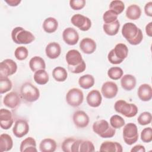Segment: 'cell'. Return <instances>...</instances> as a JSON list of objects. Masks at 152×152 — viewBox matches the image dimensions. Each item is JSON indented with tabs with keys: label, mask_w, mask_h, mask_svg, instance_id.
Returning a JSON list of instances; mask_svg holds the SVG:
<instances>
[{
	"label": "cell",
	"mask_w": 152,
	"mask_h": 152,
	"mask_svg": "<svg viewBox=\"0 0 152 152\" xmlns=\"http://www.w3.org/2000/svg\"><path fill=\"white\" fill-rule=\"evenodd\" d=\"M71 22L74 26L84 31H88L91 27L90 19L80 14H76L72 15L71 18Z\"/></svg>",
	"instance_id": "obj_8"
},
{
	"label": "cell",
	"mask_w": 152,
	"mask_h": 152,
	"mask_svg": "<svg viewBox=\"0 0 152 152\" xmlns=\"http://www.w3.org/2000/svg\"><path fill=\"white\" fill-rule=\"evenodd\" d=\"M124 74L122 69L119 66H113L110 68L107 71L108 77L113 80L120 79Z\"/></svg>",
	"instance_id": "obj_36"
},
{
	"label": "cell",
	"mask_w": 152,
	"mask_h": 152,
	"mask_svg": "<svg viewBox=\"0 0 152 152\" xmlns=\"http://www.w3.org/2000/svg\"><path fill=\"white\" fill-rule=\"evenodd\" d=\"M52 77L58 82L65 81L68 77V73L65 68L62 66H56L52 71Z\"/></svg>",
	"instance_id": "obj_34"
},
{
	"label": "cell",
	"mask_w": 152,
	"mask_h": 152,
	"mask_svg": "<svg viewBox=\"0 0 152 152\" xmlns=\"http://www.w3.org/2000/svg\"><path fill=\"white\" fill-rule=\"evenodd\" d=\"M42 26L45 32L48 33H52L57 30L58 27V22L57 20L53 17H48L44 20Z\"/></svg>",
	"instance_id": "obj_28"
},
{
	"label": "cell",
	"mask_w": 152,
	"mask_h": 152,
	"mask_svg": "<svg viewBox=\"0 0 152 152\" xmlns=\"http://www.w3.org/2000/svg\"><path fill=\"white\" fill-rule=\"evenodd\" d=\"M124 119L119 115H114L110 118V125L115 129H119L125 125Z\"/></svg>",
	"instance_id": "obj_38"
},
{
	"label": "cell",
	"mask_w": 152,
	"mask_h": 152,
	"mask_svg": "<svg viewBox=\"0 0 152 152\" xmlns=\"http://www.w3.org/2000/svg\"><path fill=\"white\" fill-rule=\"evenodd\" d=\"M20 94L24 100L30 103L36 102L40 97L39 89L29 82L22 84L20 88Z\"/></svg>",
	"instance_id": "obj_5"
},
{
	"label": "cell",
	"mask_w": 152,
	"mask_h": 152,
	"mask_svg": "<svg viewBox=\"0 0 152 152\" xmlns=\"http://www.w3.org/2000/svg\"><path fill=\"white\" fill-rule=\"evenodd\" d=\"M28 131L29 125L26 120L20 119L15 121L12 128V132L16 137L21 138L27 134Z\"/></svg>",
	"instance_id": "obj_11"
},
{
	"label": "cell",
	"mask_w": 152,
	"mask_h": 152,
	"mask_svg": "<svg viewBox=\"0 0 152 152\" xmlns=\"http://www.w3.org/2000/svg\"><path fill=\"white\" fill-rule=\"evenodd\" d=\"M94 150L93 143L88 140H76L71 148V152H92Z\"/></svg>",
	"instance_id": "obj_10"
},
{
	"label": "cell",
	"mask_w": 152,
	"mask_h": 152,
	"mask_svg": "<svg viewBox=\"0 0 152 152\" xmlns=\"http://www.w3.org/2000/svg\"><path fill=\"white\" fill-rule=\"evenodd\" d=\"M12 84L7 77H0V93L4 94L11 90Z\"/></svg>",
	"instance_id": "obj_35"
},
{
	"label": "cell",
	"mask_w": 152,
	"mask_h": 152,
	"mask_svg": "<svg viewBox=\"0 0 152 152\" xmlns=\"http://www.w3.org/2000/svg\"><path fill=\"white\" fill-rule=\"evenodd\" d=\"M151 114L149 112H144L141 113L137 119L138 123L141 125H146L151 122Z\"/></svg>",
	"instance_id": "obj_40"
},
{
	"label": "cell",
	"mask_w": 152,
	"mask_h": 152,
	"mask_svg": "<svg viewBox=\"0 0 152 152\" xmlns=\"http://www.w3.org/2000/svg\"><path fill=\"white\" fill-rule=\"evenodd\" d=\"M122 34L132 45H139L143 39L142 30L134 23L131 22L124 24L122 28Z\"/></svg>",
	"instance_id": "obj_1"
},
{
	"label": "cell",
	"mask_w": 152,
	"mask_h": 152,
	"mask_svg": "<svg viewBox=\"0 0 152 152\" xmlns=\"http://www.w3.org/2000/svg\"><path fill=\"white\" fill-rule=\"evenodd\" d=\"M145 14L148 17H152V2H147L144 6Z\"/></svg>",
	"instance_id": "obj_47"
},
{
	"label": "cell",
	"mask_w": 152,
	"mask_h": 152,
	"mask_svg": "<svg viewBox=\"0 0 152 152\" xmlns=\"http://www.w3.org/2000/svg\"><path fill=\"white\" fill-rule=\"evenodd\" d=\"M29 66L33 72H36L40 69H45L46 64L42 58L39 56H35L30 59Z\"/></svg>",
	"instance_id": "obj_29"
},
{
	"label": "cell",
	"mask_w": 152,
	"mask_h": 152,
	"mask_svg": "<svg viewBox=\"0 0 152 152\" xmlns=\"http://www.w3.org/2000/svg\"><path fill=\"white\" fill-rule=\"evenodd\" d=\"M145 33L147 36L151 37L152 36V22H150L145 26Z\"/></svg>",
	"instance_id": "obj_50"
},
{
	"label": "cell",
	"mask_w": 152,
	"mask_h": 152,
	"mask_svg": "<svg viewBox=\"0 0 152 152\" xmlns=\"http://www.w3.org/2000/svg\"><path fill=\"white\" fill-rule=\"evenodd\" d=\"M13 147V141L11 137L7 134L0 135V151H8Z\"/></svg>",
	"instance_id": "obj_26"
},
{
	"label": "cell",
	"mask_w": 152,
	"mask_h": 152,
	"mask_svg": "<svg viewBox=\"0 0 152 152\" xmlns=\"http://www.w3.org/2000/svg\"><path fill=\"white\" fill-rule=\"evenodd\" d=\"M0 126L3 129L7 130L10 129L14 122V119L12 112L7 109H1L0 110Z\"/></svg>",
	"instance_id": "obj_14"
},
{
	"label": "cell",
	"mask_w": 152,
	"mask_h": 152,
	"mask_svg": "<svg viewBox=\"0 0 152 152\" xmlns=\"http://www.w3.org/2000/svg\"><path fill=\"white\" fill-rule=\"evenodd\" d=\"M120 23L118 20L115 21L113 23L109 24H104L103 25V29L104 33L109 36L116 35L119 30Z\"/></svg>",
	"instance_id": "obj_32"
},
{
	"label": "cell",
	"mask_w": 152,
	"mask_h": 152,
	"mask_svg": "<svg viewBox=\"0 0 152 152\" xmlns=\"http://www.w3.org/2000/svg\"><path fill=\"white\" fill-rule=\"evenodd\" d=\"M118 91L117 84L113 81H106L104 83L101 88V92L104 98H114Z\"/></svg>",
	"instance_id": "obj_12"
},
{
	"label": "cell",
	"mask_w": 152,
	"mask_h": 152,
	"mask_svg": "<svg viewBox=\"0 0 152 152\" xmlns=\"http://www.w3.org/2000/svg\"><path fill=\"white\" fill-rule=\"evenodd\" d=\"M76 140L74 138H67L61 144L62 150L64 152H71V148L73 143Z\"/></svg>",
	"instance_id": "obj_43"
},
{
	"label": "cell",
	"mask_w": 152,
	"mask_h": 152,
	"mask_svg": "<svg viewBox=\"0 0 152 152\" xmlns=\"http://www.w3.org/2000/svg\"><path fill=\"white\" fill-rule=\"evenodd\" d=\"M11 38L16 44H30L35 39L34 36L21 27H16L11 31Z\"/></svg>",
	"instance_id": "obj_2"
},
{
	"label": "cell",
	"mask_w": 152,
	"mask_h": 152,
	"mask_svg": "<svg viewBox=\"0 0 152 152\" xmlns=\"http://www.w3.org/2000/svg\"><path fill=\"white\" fill-rule=\"evenodd\" d=\"M123 139L124 142L129 145L135 143L138 140V128L134 123H128L125 125L123 129Z\"/></svg>",
	"instance_id": "obj_6"
},
{
	"label": "cell",
	"mask_w": 152,
	"mask_h": 152,
	"mask_svg": "<svg viewBox=\"0 0 152 152\" xmlns=\"http://www.w3.org/2000/svg\"><path fill=\"white\" fill-rule=\"evenodd\" d=\"M96 42L89 37L83 39L80 43V48L86 54H91L96 49Z\"/></svg>",
	"instance_id": "obj_19"
},
{
	"label": "cell",
	"mask_w": 152,
	"mask_h": 152,
	"mask_svg": "<svg viewBox=\"0 0 152 152\" xmlns=\"http://www.w3.org/2000/svg\"><path fill=\"white\" fill-rule=\"evenodd\" d=\"M113 51L115 56L122 61L128 56V48L127 46L122 43L116 45L115 48L113 49Z\"/></svg>",
	"instance_id": "obj_30"
},
{
	"label": "cell",
	"mask_w": 152,
	"mask_h": 152,
	"mask_svg": "<svg viewBox=\"0 0 152 152\" xmlns=\"http://www.w3.org/2000/svg\"><path fill=\"white\" fill-rule=\"evenodd\" d=\"M20 151L21 152H37L36 140L31 137L25 138L20 144Z\"/></svg>",
	"instance_id": "obj_22"
},
{
	"label": "cell",
	"mask_w": 152,
	"mask_h": 152,
	"mask_svg": "<svg viewBox=\"0 0 152 152\" xmlns=\"http://www.w3.org/2000/svg\"><path fill=\"white\" fill-rule=\"evenodd\" d=\"M65 59L68 66H74L79 65L83 61L80 52L76 49H71L67 52Z\"/></svg>",
	"instance_id": "obj_17"
},
{
	"label": "cell",
	"mask_w": 152,
	"mask_h": 152,
	"mask_svg": "<svg viewBox=\"0 0 152 152\" xmlns=\"http://www.w3.org/2000/svg\"><path fill=\"white\" fill-rule=\"evenodd\" d=\"M85 0H71L69 1V6L74 10H80L83 9L86 5Z\"/></svg>",
	"instance_id": "obj_45"
},
{
	"label": "cell",
	"mask_w": 152,
	"mask_h": 152,
	"mask_svg": "<svg viewBox=\"0 0 152 152\" xmlns=\"http://www.w3.org/2000/svg\"><path fill=\"white\" fill-rule=\"evenodd\" d=\"M109 9L119 15L124 10L125 4L122 1L114 0L110 2L109 4Z\"/></svg>",
	"instance_id": "obj_37"
},
{
	"label": "cell",
	"mask_w": 152,
	"mask_h": 152,
	"mask_svg": "<svg viewBox=\"0 0 152 152\" xmlns=\"http://www.w3.org/2000/svg\"><path fill=\"white\" fill-rule=\"evenodd\" d=\"M136 78L131 74H125L121 77V87L126 91H131L136 86Z\"/></svg>",
	"instance_id": "obj_24"
},
{
	"label": "cell",
	"mask_w": 152,
	"mask_h": 152,
	"mask_svg": "<svg viewBox=\"0 0 152 152\" xmlns=\"http://www.w3.org/2000/svg\"><path fill=\"white\" fill-rule=\"evenodd\" d=\"M94 78L90 74H85L81 76L78 79V84L83 89H88L94 84Z\"/></svg>",
	"instance_id": "obj_31"
},
{
	"label": "cell",
	"mask_w": 152,
	"mask_h": 152,
	"mask_svg": "<svg viewBox=\"0 0 152 152\" xmlns=\"http://www.w3.org/2000/svg\"><path fill=\"white\" fill-rule=\"evenodd\" d=\"M93 131L102 138H112L115 135L116 130L104 119L94 122L93 124Z\"/></svg>",
	"instance_id": "obj_3"
},
{
	"label": "cell",
	"mask_w": 152,
	"mask_h": 152,
	"mask_svg": "<svg viewBox=\"0 0 152 152\" xmlns=\"http://www.w3.org/2000/svg\"><path fill=\"white\" fill-rule=\"evenodd\" d=\"M57 144L56 141L52 138H45L39 144V150L41 152H53L56 150Z\"/></svg>",
	"instance_id": "obj_25"
},
{
	"label": "cell",
	"mask_w": 152,
	"mask_h": 152,
	"mask_svg": "<svg viewBox=\"0 0 152 152\" xmlns=\"http://www.w3.org/2000/svg\"><path fill=\"white\" fill-rule=\"evenodd\" d=\"M3 103L11 109H15L21 103V98L15 91H11L7 94L3 99Z\"/></svg>",
	"instance_id": "obj_16"
},
{
	"label": "cell",
	"mask_w": 152,
	"mask_h": 152,
	"mask_svg": "<svg viewBox=\"0 0 152 152\" xmlns=\"http://www.w3.org/2000/svg\"><path fill=\"white\" fill-rule=\"evenodd\" d=\"M118 15L114 11L109 10L106 11L103 15V20L105 24H109L114 22L118 20Z\"/></svg>",
	"instance_id": "obj_41"
},
{
	"label": "cell",
	"mask_w": 152,
	"mask_h": 152,
	"mask_svg": "<svg viewBox=\"0 0 152 152\" xmlns=\"http://www.w3.org/2000/svg\"><path fill=\"white\" fill-rule=\"evenodd\" d=\"M115 111L127 118L135 116L138 111L137 106L133 103H127L125 100L121 99L117 100L114 104Z\"/></svg>",
	"instance_id": "obj_4"
},
{
	"label": "cell",
	"mask_w": 152,
	"mask_h": 152,
	"mask_svg": "<svg viewBox=\"0 0 152 152\" xmlns=\"http://www.w3.org/2000/svg\"><path fill=\"white\" fill-rule=\"evenodd\" d=\"M141 140L145 143L150 142L152 141V129L151 127L145 128L141 132Z\"/></svg>",
	"instance_id": "obj_42"
},
{
	"label": "cell",
	"mask_w": 152,
	"mask_h": 152,
	"mask_svg": "<svg viewBox=\"0 0 152 152\" xmlns=\"http://www.w3.org/2000/svg\"><path fill=\"white\" fill-rule=\"evenodd\" d=\"M87 104L92 107H99L102 102V97L100 91L97 90H91L86 97Z\"/></svg>",
	"instance_id": "obj_18"
},
{
	"label": "cell",
	"mask_w": 152,
	"mask_h": 152,
	"mask_svg": "<svg viewBox=\"0 0 152 152\" xmlns=\"http://www.w3.org/2000/svg\"><path fill=\"white\" fill-rule=\"evenodd\" d=\"M125 14L128 19L136 20L141 17V10L138 5L131 4L126 8Z\"/></svg>",
	"instance_id": "obj_27"
},
{
	"label": "cell",
	"mask_w": 152,
	"mask_h": 152,
	"mask_svg": "<svg viewBox=\"0 0 152 152\" xmlns=\"http://www.w3.org/2000/svg\"><path fill=\"white\" fill-rule=\"evenodd\" d=\"M107 59L109 61L110 63L112 64H119L121 63H122L123 61L118 59L115 55H114L113 51V49L112 50H110V52H109L108 55H107Z\"/></svg>",
	"instance_id": "obj_46"
},
{
	"label": "cell",
	"mask_w": 152,
	"mask_h": 152,
	"mask_svg": "<svg viewBox=\"0 0 152 152\" xmlns=\"http://www.w3.org/2000/svg\"><path fill=\"white\" fill-rule=\"evenodd\" d=\"M99 150L104 152H122L123 148L121 144L118 142L104 141L100 145Z\"/></svg>",
	"instance_id": "obj_23"
},
{
	"label": "cell",
	"mask_w": 152,
	"mask_h": 152,
	"mask_svg": "<svg viewBox=\"0 0 152 152\" xmlns=\"http://www.w3.org/2000/svg\"><path fill=\"white\" fill-rule=\"evenodd\" d=\"M5 2L11 7L18 6L21 2V0H5Z\"/></svg>",
	"instance_id": "obj_49"
},
{
	"label": "cell",
	"mask_w": 152,
	"mask_h": 152,
	"mask_svg": "<svg viewBox=\"0 0 152 152\" xmlns=\"http://www.w3.org/2000/svg\"><path fill=\"white\" fill-rule=\"evenodd\" d=\"M72 120L74 125L77 127L83 128L88 126L90 118L85 112L83 110H77L73 114Z\"/></svg>",
	"instance_id": "obj_15"
},
{
	"label": "cell",
	"mask_w": 152,
	"mask_h": 152,
	"mask_svg": "<svg viewBox=\"0 0 152 152\" xmlns=\"http://www.w3.org/2000/svg\"><path fill=\"white\" fill-rule=\"evenodd\" d=\"M61 46L57 42H50L46 46L45 53L46 56L50 59H54L57 58L61 55Z\"/></svg>",
	"instance_id": "obj_20"
},
{
	"label": "cell",
	"mask_w": 152,
	"mask_h": 152,
	"mask_svg": "<svg viewBox=\"0 0 152 152\" xmlns=\"http://www.w3.org/2000/svg\"><path fill=\"white\" fill-rule=\"evenodd\" d=\"M28 55V49L23 46L16 48L14 52V56L19 61H23L26 59Z\"/></svg>",
	"instance_id": "obj_39"
},
{
	"label": "cell",
	"mask_w": 152,
	"mask_h": 152,
	"mask_svg": "<svg viewBox=\"0 0 152 152\" xmlns=\"http://www.w3.org/2000/svg\"><path fill=\"white\" fill-rule=\"evenodd\" d=\"M49 75L45 69H40L34 72V81L39 85L46 84L49 81Z\"/></svg>",
	"instance_id": "obj_33"
},
{
	"label": "cell",
	"mask_w": 152,
	"mask_h": 152,
	"mask_svg": "<svg viewBox=\"0 0 152 152\" xmlns=\"http://www.w3.org/2000/svg\"><path fill=\"white\" fill-rule=\"evenodd\" d=\"M145 147L143 145L140 144H138L134 146L131 150V152H145Z\"/></svg>",
	"instance_id": "obj_48"
},
{
	"label": "cell",
	"mask_w": 152,
	"mask_h": 152,
	"mask_svg": "<svg viewBox=\"0 0 152 152\" xmlns=\"http://www.w3.org/2000/svg\"><path fill=\"white\" fill-rule=\"evenodd\" d=\"M65 98L69 106L76 107L82 104L84 100V94L80 88H72L66 93Z\"/></svg>",
	"instance_id": "obj_7"
},
{
	"label": "cell",
	"mask_w": 152,
	"mask_h": 152,
	"mask_svg": "<svg viewBox=\"0 0 152 152\" xmlns=\"http://www.w3.org/2000/svg\"><path fill=\"white\" fill-rule=\"evenodd\" d=\"M64 41L68 45H75L79 40V34L77 31L72 27H67L62 32Z\"/></svg>",
	"instance_id": "obj_13"
},
{
	"label": "cell",
	"mask_w": 152,
	"mask_h": 152,
	"mask_svg": "<svg viewBox=\"0 0 152 152\" xmlns=\"http://www.w3.org/2000/svg\"><path fill=\"white\" fill-rule=\"evenodd\" d=\"M17 70L16 62L11 59H5L0 64V77H8L14 74Z\"/></svg>",
	"instance_id": "obj_9"
},
{
	"label": "cell",
	"mask_w": 152,
	"mask_h": 152,
	"mask_svg": "<svg viewBox=\"0 0 152 152\" xmlns=\"http://www.w3.org/2000/svg\"><path fill=\"white\" fill-rule=\"evenodd\" d=\"M86 68V64L84 60L82 61V62L81 64H80L78 65H76L74 66H68V70L73 74L81 73L85 71Z\"/></svg>",
	"instance_id": "obj_44"
},
{
	"label": "cell",
	"mask_w": 152,
	"mask_h": 152,
	"mask_svg": "<svg viewBox=\"0 0 152 152\" xmlns=\"http://www.w3.org/2000/svg\"><path fill=\"white\" fill-rule=\"evenodd\" d=\"M137 94L139 99L143 102L150 101L152 98V88L150 84H142L138 88Z\"/></svg>",
	"instance_id": "obj_21"
}]
</instances>
